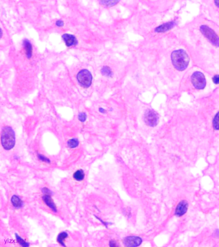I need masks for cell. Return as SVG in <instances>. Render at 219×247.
<instances>
[{
	"label": "cell",
	"instance_id": "1",
	"mask_svg": "<svg viewBox=\"0 0 219 247\" xmlns=\"http://www.w3.org/2000/svg\"><path fill=\"white\" fill-rule=\"evenodd\" d=\"M179 41L190 54L193 66L219 86V26L201 12L180 28Z\"/></svg>",
	"mask_w": 219,
	"mask_h": 247
},
{
	"label": "cell",
	"instance_id": "2",
	"mask_svg": "<svg viewBox=\"0 0 219 247\" xmlns=\"http://www.w3.org/2000/svg\"><path fill=\"white\" fill-rule=\"evenodd\" d=\"M211 80L200 69L193 66L182 79V89L194 98L209 92ZM211 91V90H210Z\"/></svg>",
	"mask_w": 219,
	"mask_h": 247
},
{
	"label": "cell",
	"instance_id": "3",
	"mask_svg": "<svg viewBox=\"0 0 219 247\" xmlns=\"http://www.w3.org/2000/svg\"><path fill=\"white\" fill-rule=\"evenodd\" d=\"M197 2L198 11L219 26V0H200Z\"/></svg>",
	"mask_w": 219,
	"mask_h": 247
},
{
	"label": "cell",
	"instance_id": "4",
	"mask_svg": "<svg viewBox=\"0 0 219 247\" xmlns=\"http://www.w3.org/2000/svg\"><path fill=\"white\" fill-rule=\"evenodd\" d=\"M1 141L2 145L6 150H11L14 147L16 142L15 134L11 127L5 126L3 128Z\"/></svg>",
	"mask_w": 219,
	"mask_h": 247
},
{
	"label": "cell",
	"instance_id": "5",
	"mask_svg": "<svg viewBox=\"0 0 219 247\" xmlns=\"http://www.w3.org/2000/svg\"><path fill=\"white\" fill-rule=\"evenodd\" d=\"M78 80L82 86L88 88L91 85L93 77L91 73L87 69L81 70L77 75Z\"/></svg>",
	"mask_w": 219,
	"mask_h": 247
},
{
	"label": "cell",
	"instance_id": "6",
	"mask_svg": "<svg viewBox=\"0 0 219 247\" xmlns=\"http://www.w3.org/2000/svg\"><path fill=\"white\" fill-rule=\"evenodd\" d=\"M179 17H176L171 21L161 24L160 26L157 28L155 30V32L158 33L165 32L171 30L174 28L179 24Z\"/></svg>",
	"mask_w": 219,
	"mask_h": 247
},
{
	"label": "cell",
	"instance_id": "7",
	"mask_svg": "<svg viewBox=\"0 0 219 247\" xmlns=\"http://www.w3.org/2000/svg\"><path fill=\"white\" fill-rule=\"evenodd\" d=\"M142 242V239L138 236L126 237L124 239L123 243L127 247H138Z\"/></svg>",
	"mask_w": 219,
	"mask_h": 247
},
{
	"label": "cell",
	"instance_id": "8",
	"mask_svg": "<svg viewBox=\"0 0 219 247\" xmlns=\"http://www.w3.org/2000/svg\"><path fill=\"white\" fill-rule=\"evenodd\" d=\"M158 116L155 112L150 110H148L145 115V122L150 126L155 125L157 122Z\"/></svg>",
	"mask_w": 219,
	"mask_h": 247
},
{
	"label": "cell",
	"instance_id": "9",
	"mask_svg": "<svg viewBox=\"0 0 219 247\" xmlns=\"http://www.w3.org/2000/svg\"><path fill=\"white\" fill-rule=\"evenodd\" d=\"M188 206V203L186 201L182 200L180 202L176 208L175 211L176 216L179 217L183 216L187 212Z\"/></svg>",
	"mask_w": 219,
	"mask_h": 247
},
{
	"label": "cell",
	"instance_id": "10",
	"mask_svg": "<svg viewBox=\"0 0 219 247\" xmlns=\"http://www.w3.org/2000/svg\"><path fill=\"white\" fill-rule=\"evenodd\" d=\"M62 38L65 42V44L68 47L76 45L78 41L73 35L65 34L62 36Z\"/></svg>",
	"mask_w": 219,
	"mask_h": 247
},
{
	"label": "cell",
	"instance_id": "11",
	"mask_svg": "<svg viewBox=\"0 0 219 247\" xmlns=\"http://www.w3.org/2000/svg\"><path fill=\"white\" fill-rule=\"evenodd\" d=\"M43 199L46 205L50 208L53 212L56 213L57 212V207L54 203V201L51 196V194H45L43 196Z\"/></svg>",
	"mask_w": 219,
	"mask_h": 247
},
{
	"label": "cell",
	"instance_id": "12",
	"mask_svg": "<svg viewBox=\"0 0 219 247\" xmlns=\"http://www.w3.org/2000/svg\"><path fill=\"white\" fill-rule=\"evenodd\" d=\"M11 201L13 206L16 208H21L23 206V202L18 196L16 195L12 196Z\"/></svg>",
	"mask_w": 219,
	"mask_h": 247
},
{
	"label": "cell",
	"instance_id": "13",
	"mask_svg": "<svg viewBox=\"0 0 219 247\" xmlns=\"http://www.w3.org/2000/svg\"><path fill=\"white\" fill-rule=\"evenodd\" d=\"M23 45L26 51V55L28 58H31L32 53V47L31 44L27 40H25L23 42Z\"/></svg>",
	"mask_w": 219,
	"mask_h": 247
},
{
	"label": "cell",
	"instance_id": "14",
	"mask_svg": "<svg viewBox=\"0 0 219 247\" xmlns=\"http://www.w3.org/2000/svg\"><path fill=\"white\" fill-rule=\"evenodd\" d=\"M68 237V234L66 232H62L58 235L57 237V241L62 246L65 247L64 241Z\"/></svg>",
	"mask_w": 219,
	"mask_h": 247
},
{
	"label": "cell",
	"instance_id": "15",
	"mask_svg": "<svg viewBox=\"0 0 219 247\" xmlns=\"http://www.w3.org/2000/svg\"><path fill=\"white\" fill-rule=\"evenodd\" d=\"M85 177V174L82 170L76 171L73 175L74 179L77 181H81L83 180Z\"/></svg>",
	"mask_w": 219,
	"mask_h": 247
},
{
	"label": "cell",
	"instance_id": "16",
	"mask_svg": "<svg viewBox=\"0 0 219 247\" xmlns=\"http://www.w3.org/2000/svg\"><path fill=\"white\" fill-rule=\"evenodd\" d=\"M15 236H16V241H17V242H18L20 245L23 247L29 246L30 244L29 243L25 241L24 239H23L22 238L19 236H18V234H16V233L15 234Z\"/></svg>",
	"mask_w": 219,
	"mask_h": 247
},
{
	"label": "cell",
	"instance_id": "17",
	"mask_svg": "<svg viewBox=\"0 0 219 247\" xmlns=\"http://www.w3.org/2000/svg\"><path fill=\"white\" fill-rule=\"evenodd\" d=\"M119 2V1H103L100 2L101 4L108 7L115 5Z\"/></svg>",
	"mask_w": 219,
	"mask_h": 247
},
{
	"label": "cell",
	"instance_id": "18",
	"mask_svg": "<svg viewBox=\"0 0 219 247\" xmlns=\"http://www.w3.org/2000/svg\"><path fill=\"white\" fill-rule=\"evenodd\" d=\"M79 144L78 140L76 139H71L68 142V147L70 148H73L77 147Z\"/></svg>",
	"mask_w": 219,
	"mask_h": 247
},
{
	"label": "cell",
	"instance_id": "19",
	"mask_svg": "<svg viewBox=\"0 0 219 247\" xmlns=\"http://www.w3.org/2000/svg\"><path fill=\"white\" fill-rule=\"evenodd\" d=\"M101 72L103 75L105 76H109L111 75L112 72H111V70L108 67L105 66L104 67L102 68L101 70Z\"/></svg>",
	"mask_w": 219,
	"mask_h": 247
},
{
	"label": "cell",
	"instance_id": "20",
	"mask_svg": "<svg viewBox=\"0 0 219 247\" xmlns=\"http://www.w3.org/2000/svg\"><path fill=\"white\" fill-rule=\"evenodd\" d=\"M38 156L40 160L42 161L48 163H50V160L49 159V158H48L42 155V154H39Z\"/></svg>",
	"mask_w": 219,
	"mask_h": 247
},
{
	"label": "cell",
	"instance_id": "21",
	"mask_svg": "<svg viewBox=\"0 0 219 247\" xmlns=\"http://www.w3.org/2000/svg\"><path fill=\"white\" fill-rule=\"evenodd\" d=\"M87 119V115L85 113H81L78 115V119L80 121L82 122H84Z\"/></svg>",
	"mask_w": 219,
	"mask_h": 247
},
{
	"label": "cell",
	"instance_id": "22",
	"mask_svg": "<svg viewBox=\"0 0 219 247\" xmlns=\"http://www.w3.org/2000/svg\"><path fill=\"white\" fill-rule=\"evenodd\" d=\"M42 191L43 193H45V194H52V192L50 189H49V188H46V187H45V188H43L42 190Z\"/></svg>",
	"mask_w": 219,
	"mask_h": 247
},
{
	"label": "cell",
	"instance_id": "23",
	"mask_svg": "<svg viewBox=\"0 0 219 247\" xmlns=\"http://www.w3.org/2000/svg\"><path fill=\"white\" fill-rule=\"evenodd\" d=\"M56 24L58 27H62L64 25V22L62 20H58L56 21Z\"/></svg>",
	"mask_w": 219,
	"mask_h": 247
},
{
	"label": "cell",
	"instance_id": "24",
	"mask_svg": "<svg viewBox=\"0 0 219 247\" xmlns=\"http://www.w3.org/2000/svg\"><path fill=\"white\" fill-rule=\"evenodd\" d=\"M110 246H116V243L114 242H110Z\"/></svg>",
	"mask_w": 219,
	"mask_h": 247
}]
</instances>
